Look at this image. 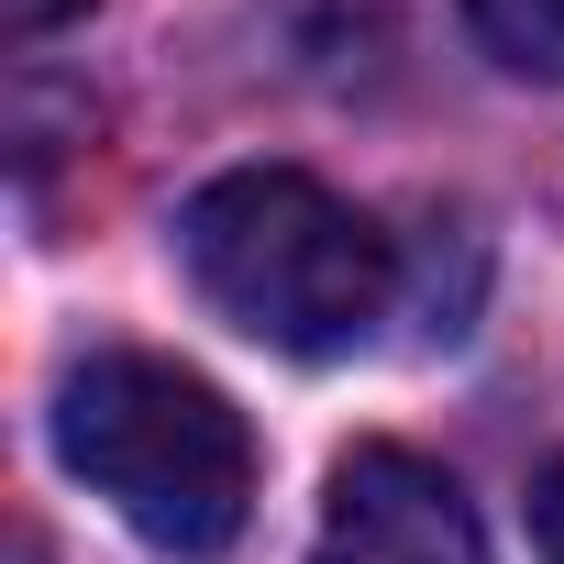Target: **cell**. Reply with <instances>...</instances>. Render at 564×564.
<instances>
[{"instance_id": "2", "label": "cell", "mask_w": 564, "mask_h": 564, "mask_svg": "<svg viewBox=\"0 0 564 564\" xmlns=\"http://www.w3.org/2000/svg\"><path fill=\"white\" fill-rule=\"evenodd\" d=\"M56 465L155 553H221L254 509L243 410L166 355H89L56 388Z\"/></svg>"}, {"instance_id": "6", "label": "cell", "mask_w": 564, "mask_h": 564, "mask_svg": "<svg viewBox=\"0 0 564 564\" xmlns=\"http://www.w3.org/2000/svg\"><path fill=\"white\" fill-rule=\"evenodd\" d=\"M78 12H89V0H0V23H12L23 45H34V34H56V23H78Z\"/></svg>"}, {"instance_id": "1", "label": "cell", "mask_w": 564, "mask_h": 564, "mask_svg": "<svg viewBox=\"0 0 564 564\" xmlns=\"http://www.w3.org/2000/svg\"><path fill=\"white\" fill-rule=\"evenodd\" d=\"M177 265H188V289L232 333H254L276 355H311V366L355 355L388 322V300H399L388 232L344 188H322L300 166H232V177H210L177 210Z\"/></svg>"}, {"instance_id": "4", "label": "cell", "mask_w": 564, "mask_h": 564, "mask_svg": "<svg viewBox=\"0 0 564 564\" xmlns=\"http://www.w3.org/2000/svg\"><path fill=\"white\" fill-rule=\"evenodd\" d=\"M465 23L509 78H564V0H465Z\"/></svg>"}, {"instance_id": "5", "label": "cell", "mask_w": 564, "mask_h": 564, "mask_svg": "<svg viewBox=\"0 0 564 564\" xmlns=\"http://www.w3.org/2000/svg\"><path fill=\"white\" fill-rule=\"evenodd\" d=\"M531 553H542V564H564V454L531 476Z\"/></svg>"}, {"instance_id": "3", "label": "cell", "mask_w": 564, "mask_h": 564, "mask_svg": "<svg viewBox=\"0 0 564 564\" xmlns=\"http://www.w3.org/2000/svg\"><path fill=\"white\" fill-rule=\"evenodd\" d=\"M311 564H487V531L443 465H421L410 443H355L333 465Z\"/></svg>"}]
</instances>
